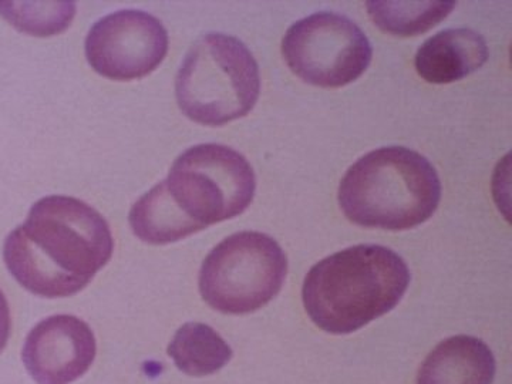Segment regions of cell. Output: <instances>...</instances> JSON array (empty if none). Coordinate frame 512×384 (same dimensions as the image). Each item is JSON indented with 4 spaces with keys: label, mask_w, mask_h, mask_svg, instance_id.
<instances>
[{
    "label": "cell",
    "mask_w": 512,
    "mask_h": 384,
    "mask_svg": "<svg viewBox=\"0 0 512 384\" xmlns=\"http://www.w3.org/2000/svg\"><path fill=\"white\" fill-rule=\"evenodd\" d=\"M113 252L109 222L99 211L77 198L49 195L10 232L3 259L26 291L55 299L83 291Z\"/></svg>",
    "instance_id": "cell-1"
},
{
    "label": "cell",
    "mask_w": 512,
    "mask_h": 384,
    "mask_svg": "<svg viewBox=\"0 0 512 384\" xmlns=\"http://www.w3.org/2000/svg\"><path fill=\"white\" fill-rule=\"evenodd\" d=\"M409 266L382 245H356L313 265L302 288L309 318L332 335H349L393 311L409 288Z\"/></svg>",
    "instance_id": "cell-2"
},
{
    "label": "cell",
    "mask_w": 512,
    "mask_h": 384,
    "mask_svg": "<svg viewBox=\"0 0 512 384\" xmlns=\"http://www.w3.org/2000/svg\"><path fill=\"white\" fill-rule=\"evenodd\" d=\"M339 205L353 224L406 231L433 217L441 200L436 168L406 147H383L357 160L339 185Z\"/></svg>",
    "instance_id": "cell-3"
},
{
    "label": "cell",
    "mask_w": 512,
    "mask_h": 384,
    "mask_svg": "<svg viewBox=\"0 0 512 384\" xmlns=\"http://www.w3.org/2000/svg\"><path fill=\"white\" fill-rule=\"evenodd\" d=\"M261 92L259 66L241 40L222 33L200 37L175 79L181 111L208 127H221L254 110Z\"/></svg>",
    "instance_id": "cell-4"
},
{
    "label": "cell",
    "mask_w": 512,
    "mask_h": 384,
    "mask_svg": "<svg viewBox=\"0 0 512 384\" xmlns=\"http://www.w3.org/2000/svg\"><path fill=\"white\" fill-rule=\"evenodd\" d=\"M161 183L175 208L200 231L247 211L256 191L247 158L222 144L188 148Z\"/></svg>",
    "instance_id": "cell-5"
},
{
    "label": "cell",
    "mask_w": 512,
    "mask_h": 384,
    "mask_svg": "<svg viewBox=\"0 0 512 384\" xmlns=\"http://www.w3.org/2000/svg\"><path fill=\"white\" fill-rule=\"evenodd\" d=\"M288 274L284 249L269 235L238 232L220 242L200 271L202 299L225 315H247L281 292Z\"/></svg>",
    "instance_id": "cell-6"
},
{
    "label": "cell",
    "mask_w": 512,
    "mask_h": 384,
    "mask_svg": "<svg viewBox=\"0 0 512 384\" xmlns=\"http://www.w3.org/2000/svg\"><path fill=\"white\" fill-rule=\"evenodd\" d=\"M282 55L303 82L338 89L366 72L373 49L353 20L339 13L319 12L293 23L282 40Z\"/></svg>",
    "instance_id": "cell-7"
},
{
    "label": "cell",
    "mask_w": 512,
    "mask_h": 384,
    "mask_svg": "<svg viewBox=\"0 0 512 384\" xmlns=\"http://www.w3.org/2000/svg\"><path fill=\"white\" fill-rule=\"evenodd\" d=\"M167 53V29L143 10L110 13L94 23L86 37L90 66L117 82L143 79L163 63Z\"/></svg>",
    "instance_id": "cell-8"
},
{
    "label": "cell",
    "mask_w": 512,
    "mask_h": 384,
    "mask_svg": "<svg viewBox=\"0 0 512 384\" xmlns=\"http://www.w3.org/2000/svg\"><path fill=\"white\" fill-rule=\"evenodd\" d=\"M97 355L92 328L73 315L50 316L30 330L22 360L37 384H72Z\"/></svg>",
    "instance_id": "cell-9"
},
{
    "label": "cell",
    "mask_w": 512,
    "mask_h": 384,
    "mask_svg": "<svg viewBox=\"0 0 512 384\" xmlns=\"http://www.w3.org/2000/svg\"><path fill=\"white\" fill-rule=\"evenodd\" d=\"M487 59L488 46L480 33L470 29H447L431 36L419 47L414 66L426 82L448 84L476 72Z\"/></svg>",
    "instance_id": "cell-10"
},
{
    "label": "cell",
    "mask_w": 512,
    "mask_h": 384,
    "mask_svg": "<svg viewBox=\"0 0 512 384\" xmlns=\"http://www.w3.org/2000/svg\"><path fill=\"white\" fill-rule=\"evenodd\" d=\"M495 357L487 343L474 336H453L426 357L417 384H491Z\"/></svg>",
    "instance_id": "cell-11"
},
{
    "label": "cell",
    "mask_w": 512,
    "mask_h": 384,
    "mask_svg": "<svg viewBox=\"0 0 512 384\" xmlns=\"http://www.w3.org/2000/svg\"><path fill=\"white\" fill-rule=\"evenodd\" d=\"M178 370L188 376L202 377L220 372L231 362V346L205 323L188 322L175 332L167 349Z\"/></svg>",
    "instance_id": "cell-12"
},
{
    "label": "cell",
    "mask_w": 512,
    "mask_h": 384,
    "mask_svg": "<svg viewBox=\"0 0 512 384\" xmlns=\"http://www.w3.org/2000/svg\"><path fill=\"white\" fill-rule=\"evenodd\" d=\"M367 13L373 23L394 36H417L446 19L456 2H383L370 0Z\"/></svg>",
    "instance_id": "cell-13"
},
{
    "label": "cell",
    "mask_w": 512,
    "mask_h": 384,
    "mask_svg": "<svg viewBox=\"0 0 512 384\" xmlns=\"http://www.w3.org/2000/svg\"><path fill=\"white\" fill-rule=\"evenodd\" d=\"M74 2H0V16L28 35H59L72 25Z\"/></svg>",
    "instance_id": "cell-14"
},
{
    "label": "cell",
    "mask_w": 512,
    "mask_h": 384,
    "mask_svg": "<svg viewBox=\"0 0 512 384\" xmlns=\"http://www.w3.org/2000/svg\"><path fill=\"white\" fill-rule=\"evenodd\" d=\"M10 330H12V318H10L9 303L0 291V352L8 345Z\"/></svg>",
    "instance_id": "cell-15"
}]
</instances>
